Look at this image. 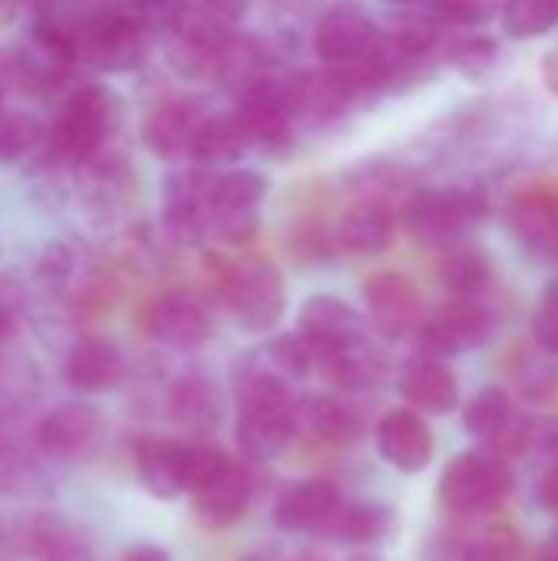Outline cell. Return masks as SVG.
Listing matches in <instances>:
<instances>
[{
	"label": "cell",
	"mask_w": 558,
	"mask_h": 561,
	"mask_svg": "<svg viewBox=\"0 0 558 561\" xmlns=\"http://www.w3.org/2000/svg\"><path fill=\"white\" fill-rule=\"evenodd\" d=\"M204 283L207 293L234 312L237 325L253 335L273 332L286 312V283L270 256L250 253L240 260H227L220 253H207Z\"/></svg>",
	"instance_id": "6da1fadb"
},
{
	"label": "cell",
	"mask_w": 558,
	"mask_h": 561,
	"mask_svg": "<svg viewBox=\"0 0 558 561\" xmlns=\"http://www.w3.org/2000/svg\"><path fill=\"white\" fill-rule=\"evenodd\" d=\"M237 444L253 463L276 460L293 444V388L237 371Z\"/></svg>",
	"instance_id": "7a4b0ae2"
},
{
	"label": "cell",
	"mask_w": 558,
	"mask_h": 561,
	"mask_svg": "<svg viewBox=\"0 0 558 561\" xmlns=\"http://www.w3.org/2000/svg\"><path fill=\"white\" fill-rule=\"evenodd\" d=\"M118 125V99L112 89L89 82L76 89L56 112L46 128V158L56 164H82L86 158L109 148V138Z\"/></svg>",
	"instance_id": "3957f363"
},
{
	"label": "cell",
	"mask_w": 558,
	"mask_h": 561,
	"mask_svg": "<svg viewBox=\"0 0 558 561\" xmlns=\"http://www.w3.org/2000/svg\"><path fill=\"white\" fill-rule=\"evenodd\" d=\"M401 214H405V227L421 243L457 250L464 247V237H470L483 220L487 201L480 191L470 187H431V191H414L405 201Z\"/></svg>",
	"instance_id": "277c9868"
},
{
	"label": "cell",
	"mask_w": 558,
	"mask_h": 561,
	"mask_svg": "<svg viewBox=\"0 0 558 561\" xmlns=\"http://www.w3.org/2000/svg\"><path fill=\"white\" fill-rule=\"evenodd\" d=\"M510 490H513L510 463L490 450H470L447 463L437 496L447 513L467 519V516H487L497 506H503Z\"/></svg>",
	"instance_id": "5b68a950"
},
{
	"label": "cell",
	"mask_w": 558,
	"mask_h": 561,
	"mask_svg": "<svg viewBox=\"0 0 558 561\" xmlns=\"http://www.w3.org/2000/svg\"><path fill=\"white\" fill-rule=\"evenodd\" d=\"M296 335L306 342L309 355H312V368L319 362H326L329 355L349 352V348H362L368 345V322L358 316V309H352L345 299L319 293L309 296L299 306V329Z\"/></svg>",
	"instance_id": "8992f818"
},
{
	"label": "cell",
	"mask_w": 558,
	"mask_h": 561,
	"mask_svg": "<svg viewBox=\"0 0 558 561\" xmlns=\"http://www.w3.org/2000/svg\"><path fill=\"white\" fill-rule=\"evenodd\" d=\"M72 181H76L79 201L86 204L89 217L99 220V224L118 220L132 207V197L138 191L132 164L112 145L102 148L99 154L86 158L82 164H76Z\"/></svg>",
	"instance_id": "52a82bcc"
},
{
	"label": "cell",
	"mask_w": 558,
	"mask_h": 561,
	"mask_svg": "<svg viewBox=\"0 0 558 561\" xmlns=\"http://www.w3.org/2000/svg\"><path fill=\"white\" fill-rule=\"evenodd\" d=\"M490 335H493V316L487 306H480L474 299H451L428 322H421V329H418L421 352L418 355L444 362L451 355L474 352V348L487 345Z\"/></svg>",
	"instance_id": "ba28073f"
},
{
	"label": "cell",
	"mask_w": 558,
	"mask_h": 561,
	"mask_svg": "<svg viewBox=\"0 0 558 561\" xmlns=\"http://www.w3.org/2000/svg\"><path fill=\"white\" fill-rule=\"evenodd\" d=\"M312 43L326 69H342L378 53L382 26L358 7H329L316 23Z\"/></svg>",
	"instance_id": "9c48e42d"
},
{
	"label": "cell",
	"mask_w": 558,
	"mask_h": 561,
	"mask_svg": "<svg viewBox=\"0 0 558 561\" xmlns=\"http://www.w3.org/2000/svg\"><path fill=\"white\" fill-rule=\"evenodd\" d=\"M365 309L368 322L385 339H405L414 329H421V293L411 276L405 273H375L365 283Z\"/></svg>",
	"instance_id": "30bf717a"
},
{
	"label": "cell",
	"mask_w": 558,
	"mask_h": 561,
	"mask_svg": "<svg viewBox=\"0 0 558 561\" xmlns=\"http://www.w3.org/2000/svg\"><path fill=\"white\" fill-rule=\"evenodd\" d=\"M148 332L181 352L201 348L214 335V316L194 293H161L145 312Z\"/></svg>",
	"instance_id": "8fae6325"
},
{
	"label": "cell",
	"mask_w": 558,
	"mask_h": 561,
	"mask_svg": "<svg viewBox=\"0 0 558 561\" xmlns=\"http://www.w3.org/2000/svg\"><path fill=\"white\" fill-rule=\"evenodd\" d=\"M102 414L92 404L69 401L53 408L36 427V447L53 460H82L102 440Z\"/></svg>",
	"instance_id": "7c38bea8"
},
{
	"label": "cell",
	"mask_w": 558,
	"mask_h": 561,
	"mask_svg": "<svg viewBox=\"0 0 558 561\" xmlns=\"http://www.w3.org/2000/svg\"><path fill=\"white\" fill-rule=\"evenodd\" d=\"M280 99L289 112V118H303L312 125L332 122L345 112L352 102V92L342 85V79L332 69H299L286 79H280Z\"/></svg>",
	"instance_id": "4fadbf2b"
},
{
	"label": "cell",
	"mask_w": 558,
	"mask_h": 561,
	"mask_svg": "<svg viewBox=\"0 0 558 561\" xmlns=\"http://www.w3.org/2000/svg\"><path fill=\"white\" fill-rule=\"evenodd\" d=\"M342 493L332 480H303L293 483L273 510V519L286 533H306V536H329L339 510H342Z\"/></svg>",
	"instance_id": "5bb4252c"
},
{
	"label": "cell",
	"mask_w": 558,
	"mask_h": 561,
	"mask_svg": "<svg viewBox=\"0 0 558 561\" xmlns=\"http://www.w3.org/2000/svg\"><path fill=\"white\" fill-rule=\"evenodd\" d=\"M362 434L358 414L329 394H306L293 401V440L312 447H349Z\"/></svg>",
	"instance_id": "9a60e30c"
},
{
	"label": "cell",
	"mask_w": 558,
	"mask_h": 561,
	"mask_svg": "<svg viewBox=\"0 0 558 561\" xmlns=\"http://www.w3.org/2000/svg\"><path fill=\"white\" fill-rule=\"evenodd\" d=\"M375 447L385 463L401 473H421L434 457V434L428 421L411 408L388 411L375 427Z\"/></svg>",
	"instance_id": "2e32d148"
},
{
	"label": "cell",
	"mask_w": 558,
	"mask_h": 561,
	"mask_svg": "<svg viewBox=\"0 0 558 561\" xmlns=\"http://www.w3.org/2000/svg\"><path fill=\"white\" fill-rule=\"evenodd\" d=\"M207 187L204 171H174L164 181V233L178 243L207 240Z\"/></svg>",
	"instance_id": "e0dca14e"
},
{
	"label": "cell",
	"mask_w": 558,
	"mask_h": 561,
	"mask_svg": "<svg viewBox=\"0 0 558 561\" xmlns=\"http://www.w3.org/2000/svg\"><path fill=\"white\" fill-rule=\"evenodd\" d=\"M243 135L250 145H266V148H286L293 138V118L280 99V82L263 79L237 95L234 108Z\"/></svg>",
	"instance_id": "ac0fdd59"
},
{
	"label": "cell",
	"mask_w": 558,
	"mask_h": 561,
	"mask_svg": "<svg viewBox=\"0 0 558 561\" xmlns=\"http://www.w3.org/2000/svg\"><path fill=\"white\" fill-rule=\"evenodd\" d=\"M125 378V355L112 339L82 335L66 355V381L79 394L112 391Z\"/></svg>",
	"instance_id": "d6986e66"
},
{
	"label": "cell",
	"mask_w": 558,
	"mask_h": 561,
	"mask_svg": "<svg viewBox=\"0 0 558 561\" xmlns=\"http://www.w3.org/2000/svg\"><path fill=\"white\" fill-rule=\"evenodd\" d=\"M201 118L204 115L194 102L168 99L148 112V118L141 125V138L151 154H158L164 161H184V158H191V145H194Z\"/></svg>",
	"instance_id": "ffe728a7"
},
{
	"label": "cell",
	"mask_w": 558,
	"mask_h": 561,
	"mask_svg": "<svg viewBox=\"0 0 558 561\" xmlns=\"http://www.w3.org/2000/svg\"><path fill=\"white\" fill-rule=\"evenodd\" d=\"M168 414L194 440H207L224 421V404H220L217 385L197 371L181 375L168 391Z\"/></svg>",
	"instance_id": "44dd1931"
},
{
	"label": "cell",
	"mask_w": 558,
	"mask_h": 561,
	"mask_svg": "<svg viewBox=\"0 0 558 561\" xmlns=\"http://www.w3.org/2000/svg\"><path fill=\"white\" fill-rule=\"evenodd\" d=\"M335 250L352 256H378L395 240V210L375 201H355L332 227Z\"/></svg>",
	"instance_id": "7402d4cb"
},
{
	"label": "cell",
	"mask_w": 558,
	"mask_h": 561,
	"mask_svg": "<svg viewBox=\"0 0 558 561\" xmlns=\"http://www.w3.org/2000/svg\"><path fill=\"white\" fill-rule=\"evenodd\" d=\"M398 388L411 408L428 411V414H451L460 401V385L454 371L444 362L428 358V355H414L405 362Z\"/></svg>",
	"instance_id": "603a6c76"
},
{
	"label": "cell",
	"mask_w": 558,
	"mask_h": 561,
	"mask_svg": "<svg viewBox=\"0 0 558 561\" xmlns=\"http://www.w3.org/2000/svg\"><path fill=\"white\" fill-rule=\"evenodd\" d=\"M250 500H253V477L247 473V467L230 460V467L210 486L194 493V513L210 529H230L247 516Z\"/></svg>",
	"instance_id": "cb8c5ba5"
},
{
	"label": "cell",
	"mask_w": 558,
	"mask_h": 561,
	"mask_svg": "<svg viewBox=\"0 0 558 561\" xmlns=\"http://www.w3.org/2000/svg\"><path fill=\"white\" fill-rule=\"evenodd\" d=\"M135 473L138 483L155 500H174L187 493L184 486V444L168 437H141L135 444Z\"/></svg>",
	"instance_id": "d4e9b609"
},
{
	"label": "cell",
	"mask_w": 558,
	"mask_h": 561,
	"mask_svg": "<svg viewBox=\"0 0 558 561\" xmlns=\"http://www.w3.org/2000/svg\"><path fill=\"white\" fill-rule=\"evenodd\" d=\"M516 237L533 250L558 256V194L553 187H529L510 207Z\"/></svg>",
	"instance_id": "484cf974"
},
{
	"label": "cell",
	"mask_w": 558,
	"mask_h": 561,
	"mask_svg": "<svg viewBox=\"0 0 558 561\" xmlns=\"http://www.w3.org/2000/svg\"><path fill=\"white\" fill-rule=\"evenodd\" d=\"M10 529V539H13V549L20 561H49L53 556H59L82 529L72 526L66 516L59 513H49V510H30V513H20L13 519Z\"/></svg>",
	"instance_id": "4316f807"
},
{
	"label": "cell",
	"mask_w": 558,
	"mask_h": 561,
	"mask_svg": "<svg viewBox=\"0 0 558 561\" xmlns=\"http://www.w3.org/2000/svg\"><path fill=\"white\" fill-rule=\"evenodd\" d=\"M237 371L260 375V378H270V381L293 388V381H303L312 371V355L299 335H276V339L263 342L260 348H253L237 365Z\"/></svg>",
	"instance_id": "83f0119b"
},
{
	"label": "cell",
	"mask_w": 558,
	"mask_h": 561,
	"mask_svg": "<svg viewBox=\"0 0 558 561\" xmlns=\"http://www.w3.org/2000/svg\"><path fill=\"white\" fill-rule=\"evenodd\" d=\"M266 197V178L257 171H224V174H210V187H207V227L214 217L224 214H257L260 201Z\"/></svg>",
	"instance_id": "f1b7e54d"
},
{
	"label": "cell",
	"mask_w": 558,
	"mask_h": 561,
	"mask_svg": "<svg viewBox=\"0 0 558 561\" xmlns=\"http://www.w3.org/2000/svg\"><path fill=\"white\" fill-rule=\"evenodd\" d=\"M391 523H395V516H391V510L385 503H375V500L342 503L329 536L335 542H345V546H355V549H372L391 533Z\"/></svg>",
	"instance_id": "f546056e"
},
{
	"label": "cell",
	"mask_w": 558,
	"mask_h": 561,
	"mask_svg": "<svg viewBox=\"0 0 558 561\" xmlns=\"http://www.w3.org/2000/svg\"><path fill=\"white\" fill-rule=\"evenodd\" d=\"M441 283L454 299L480 302V296L490 293V286H493V263L487 253H480L474 247L447 250V256L441 260Z\"/></svg>",
	"instance_id": "4dcf8cb0"
},
{
	"label": "cell",
	"mask_w": 558,
	"mask_h": 561,
	"mask_svg": "<svg viewBox=\"0 0 558 561\" xmlns=\"http://www.w3.org/2000/svg\"><path fill=\"white\" fill-rule=\"evenodd\" d=\"M247 135L237 122L234 112H224V115H204L201 125H197V135H194V145H191V158L197 164H227L234 161L243 148H247Z\"/></svg>",
	"instance_id": "1f68e13d"
},
{
	"label": "cell",
	"mask_w": 558,
	"mask_h": 561,
	"mask_svg": "<svg viewBox=\"0 0 558 561\" xmlns=\"http://www.w3.org/2000/svg\"><path fill=\"white\" fill-rule=\"evenodd\" d=\"M513 424V401L503 388H483L464 411V427L474 440L493 444Z\"/></svg>",
	"instance_id": "d6a6232c"
},
{
	"label": "cell",
	"mask_w": 558,
	"mask_h": 561,
	"mask_svg": "<svg viewBox=\"0 0 558 561\" xmlns=\"http://www.w3.org/2000/svg\"><path fill=\"white\" fill-rule=\"evenodd\" d=\"M46 151V128L30 112H0V164H20Z\"/></svg>",
	"instance_id": "836d02e7"
},
{
	"label": "cell",
	"mask_w": 558,
	"mask_h": 561,
	"mask_svg": "<svg viewBox=\"0 0 558 561\" xmlns=\"http://www.w3.org/2000/svg\"><path fill=\"white\" fill-rule=\"evenodd\" d=\"M503 30L513 39H536L546 36L558 23V3L553 0H513L500 10Z\"/></svg>",
	"instance_id": "e575fe53"
},
{
	"label": "cell",
	"mask_w": 558,
	"mask_h": 561,
	"mask_svg": "<svg viewBox=\"0 0 558 561\" xmlns=\"http://www.w3.org/2000/svg\"><path fill=\"white\" fill-rule=\"evenodd\" d=\"M230 467V457L210 444V440H191L184 444V486L194 496L197 490L210 486L224 470Z\"/></svg>",
	"instance_id": "d590c367"
},
{
	"label": "cell",
	"mask_w": 558,
	"mask_h": 561,
	"mask_svg": "<svg viewBox=\"0 0 558 561\" xmlns=\"http://www.w3.org/2000/svg\"><path fill=\"white\" fill-rule=\"evenodd\" d=\"M289 253L303 263H326L335 253V240H332V227L319 217H303L293 224L289 230Z\"/></svg>",
	"instance_id": "8d00e7d4"
},
{
	"label": "cell",
	"mask_w": 558,
	"mask_h": 561,
	"mask_svg": "<svg viewBox=\"0 0 558 561\" xmlns=\"http://www.w3.org/2000/svg\"><path fill=\"white\" fill-rule=\"evenodd\" d=\"M497 56H500V46H497V39H490V36H464V39H457L454 46H451V62L464 72V76H470V79H480V76H487L493 66H497Z\"/></svg>",
	"instance_id": "74e56055"
},
{
	"label": "cell",
	"mask_w": 558,
	"mask_h": 561,
	"mask_svg": "<svg viewBox=\"0 0 558 561\" xmlns=\"http://www.w3.org/2000/svg\"><path fill=\"white\" fill-rule=\"evenodd\" d=\"M460 561H520V542L510 529H487L464 549Z\"/></svg>",
	"instance_id": "f35d334b"
},
{
	"label": "cell",
	"mask_w": 558,
	"mask_h": 561,
	"mask_svg": "<svg viewBox=\"0 0 558 561\" xmlns=\"http://www.w3.org/2000/svg\"><path fill=\"white\" fill-rule=\"evenodd\" d=\"M533 339L543 352L558 355V283L546 289L533 316Z\"/></svg>",
	"instance_id": "ab89813d"
},
{
	"label": "cell",
	"mask_w": 558,
	"mask_h": 561,
	"mask_svg": "<svg viewBox=\"0 0 558 561\" xmlns=\"http://www.w3.org/2000/svg\"><path fill=\"white\" fill-rule=\"evenodd\" d=\"M539 454L546 467L558 463V417L526 421V454Z\"/></svg>",
	"instance_id": "60d3db41"
},
{
	"label": "cell",
	"mask_w": 558,
	"mask_h": 561,
	"mask_svg": "<svg viewBox=\"0 0 558 561\" xmlns=\"http://www.w3.org/2000/svg\"><path fill=\"white\" fill-rule=\"evenodd\" d=\"M437 23H454V26H474L493 16V7L487 3H437L428 10Z\"/></svg>",
	"instance_id": "b9f144b4"
},
{
	"label": "cell",
	"mask_w": 558,
	"mask_h": 561,
	"mask_svg": "<svg viewBox=\"0 0 558 561\" xmlns=\"http://www.w3.org/2000/svg\"><path fill=\"white\" fill-rule=\"evenodd\" d=\"M20 316H23V299L13 286L0 283V342H10L20 329Z\"/></svg>",
	"instance_id": "7bdbcfd3"
},
{
	"label": "cell",
	"mask_w": 558,
	"mask_h": 561,
	"mask_svg": "<svg viewBox=\"0 0 558 561\" xmlns=\"http://www.w3.org/2000/svg\"><path fill=\"white\" fill-rule=\"evenodd\" d=\"M536 503H539L546 513L558 516V463L546 467V470L539 473V480H536Z\"/></svg>",
	"instance_id": "ee69618b"
},
{
	"label": "cell",
	"mask_w": 558,
	"mask_h": 561,
	"mask_svg": "<svg viewBox=\"0 0 558 561\" xmlns=\"http://www.w3.org/2000/svg\"><path fill=\"white\" fill-rule=\"evenodd\" d=\"M118 561H171L164 546H155V542H135L122 552Z\"/></svg>",
	"instance_id": "f6af8a7d"
},
{
	"label": "cell",
	"mask_w": 558,
	"mask_h": 561,
	"mask_svg": "<svg viewBox=\"0 0 558 561\" xmlns=\"http://www.w3.org/2000/svg\"><path fill=\"white\" fill-rule=\"evenodd\" d=\"M49 561H95V549H92V542H89V536L86 533H79L59 556H53Z\"/></svg>",
	"instance_id": "bcb514c9"
},
{
	"label": "cell",
	"mask_w": 558,
	"mask_h": 561,
	"mask_svg": "<svg viewBox=\"0 0 558 561\" xmlns=\"http://www.w3.org/2000/svg\"><path fill=\"white\" fill-rule=\"evenodd\" d=\"M0 561H20L16 549H13V539H10V529L0 523Z\"/></svg>",
	"instance_id": "7dc6e473"
},
{
	"label": "cell",
	"mask_w": 558,
	"mask_h": 561,
	"mask_svg": "<svg viewBox=\"0 0 558 561\" xmlns=\"http://www.w3.org/2000/svg\"><path fill=\"white\" fill-rule=\"evenodd\" d=\"M546 76H549V85L558 92V49H553V56L546 62Z\"/></svg>",
	"instance_id": "c3c4849f"
},
{
	"label": "cell",
	"mask_w": 558,
	"mask_h": 561,
	"mask_svg": "<svg viewBox=\"0 0 558 561\" xmlns=\"http://www.w3.org/2000/svg\"><path fill=\"white\" fill-rule=\"evenodd\" d=\"M345 561H382L375 552H352Z\"/></svg>",
	"instance_id": "681fc988"
},
{
	"label": "cell",
	"mask_w": 558,
	"mask_h": 561,
	"mask_svg": "<svg viewBox=\"0 0 558 561\" xmlns=\"http://www.w3.org/2000/svg\"><path fill=\"white\" fill-rule=\"evenodd\" d=\"M546 559L558 561V533L549 539V549H546Z\"/></svg>",
	"instance_id": "f907efd6"
},
{
	"label": "cell",
	"mask_w": 558,
	"mask_h": 561,
	"mask_svg": "<svg viewBox=\"0 0 558 561\" xmlns=\"http://www.w3.org/2000/svg\"><path fill=\"white\" fill-rule=\"evenodd\" d=\"M296 561H326V559H319V556H309V552H306V556H299Z\"/></svg>",
	"instance_id": "816d5d0a"
},
{
	"label": "cell",
	"mask_w": 558,
	"mask_h": 561,
	"mask_svg": "<svg viewBox=\"0 0 558 561\" xmlns=\"http://www.w3.org/2000/svg\"><path fill=\"white\" fill-rule=\"evenodd\" d=\"M240 561H263V559H260V556H243Z\"/></svg>",
	"instance_id": "f5cc1de1"
},
{
	"label": "cell",
	"mask_w": 558,
	"mask_h": 561,
	"mask_svg": "<svg viewBox=\"0 0 558 561\" xmlns=\"http://www.w3.org/2000/svg\"><path fill=\"white\" fill-rule=\"evenodd\" d=\"M543 561H549V559H543Z\"/></svg>",
	"instance_id": "db71d44e"
}]
</instances>
